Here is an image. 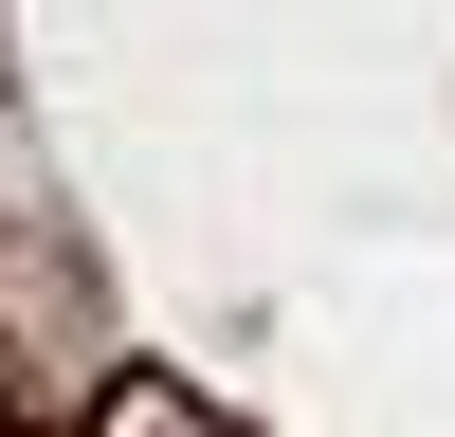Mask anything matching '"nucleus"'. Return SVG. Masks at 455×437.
<instances>
[{
  "label": "nucleus",
  "mask_w": 455,
  "mask_h": 437,
  "mask_svg": "<svg viewBox=\"0 0 455 437\" xmlns=\"http://www.w3.org/2000/svg\"><path fill=\"white\" fill-rule=\"evenodd\" d=\"M92 437H255V419H219V401H182V383H128Z\"/></svg>",
  "instance_id": "nucleus-1"
}]
</instances>
